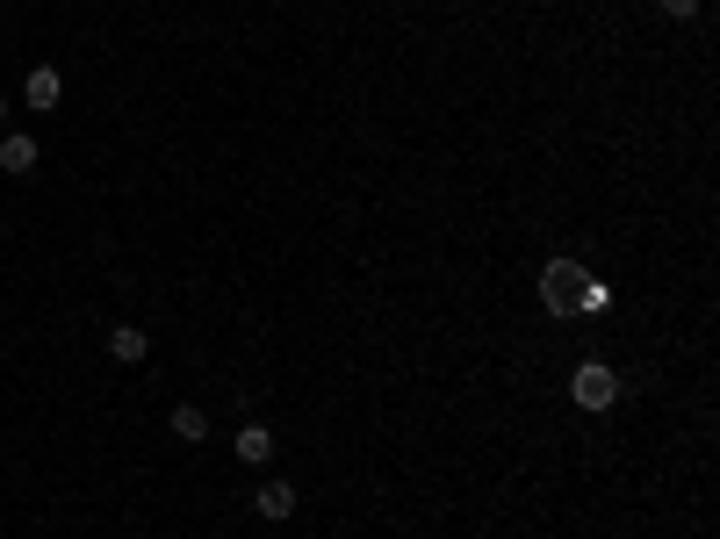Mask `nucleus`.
<instances>
[{"mask_svg": "<svg viewBox=\"0 0 720 539\" xmlns=\"http://www.w3.org/2000/svg\"><path fill=\"white\" fill-rule=\"evenodd\" d=\"M174 439H180V446H203V439H209V418H203L195 403H180V410H174Z\"/></svg>", "mask_w": 720, "mask_h": 539, "instance_id": "8", "label": "nucleus"}, {"mask_svg": "<svg viewBox=\"0 0 720 539\" xmlns=\"http://www.w3.org/2000/svg\"><path fill=\"white\" fill-rule=\"evenodd\" d=\"M576 296H584V267L576 259H548L541 267V310H576Z\"/></svg>", "mask_w": 720, "mask_h": 539, "instance_id": "2", "label": "nucleus"}, {"mask_svg": "<svg viewBox=\"0 0 720 539\" xmlns=\"http://www.w3.org/2000/svg\"><path fill=\"white\" fill-rule=\"evenodd\" d=\"M0 173H14V180L37 173V137H29V130H8V137H0Z\"/></svg>", "mask_w": 720, "mask_h": 539, "instance_id": "4", "label": "nucleus"}, {"mask_svg": "<svg viewBox=\"0 0 720 539\" xmlns=\"http://www.w3.org/2000/svg\"><path fill=\"white\" fill-rule=\"evenodd\" d=\"M0 122H8V94H0Z\"/></svg>", "mask_w": 720, "mask_h": 539, "instance_id": "10", "label": "nucleus"}, {"mask_svg": "<svg viewBox=\"0 0 720 539\" xmlns=\"http://www.w3.org/2000/svg\"><path fill=\"white\" fill-rule=\"evenodd\" d=\"M570 396H576V410H612L620 403V375H612L605 360H584L570 375Z\"/></svg>", "mask_w": 720, "mask_h": 539, "instance_id": "1", "label": "nucleus"}, {"mask_svg": "<svg viewBox=\"0 0 720 539\" xmlns=\"http://www.w3.org/2000/svg\"><path fill=\"white\" fill-rule=\"evenodd\" d=\"M253 511L267 518V526H282V518H296V489H288V482H259Z\"/></svg>", "mask_w": 720, "mask_h": 539, "instance_id": "5", "label": "nucleus"}, {"mask_svg": "<svg viewBox=\"0 0 720 539\" xmlns=\"http://www.w3.org/2000/svg\"><path fill=\"white\" fill-rule=\"evenodd\" d=\"M231 453L245 460V468H267V460H274V431H267V425H245V431H238V446H231Z\"/></svg>", "mask_w": 720, "mask_h": 539, "instance_id": "6", "label": "nucleus"}, {"mask_svg": "<svg viewBox=\"0 0 720 539\" xmlns=\"http://www.w3.org/2000/svg\"><path fill=\"white\" fill-rule=\"evenodd\" d=\"M145 352H151V338L137 331V323H116V331H109V360H122V367H137V360H145Z\"/></svg>", "mask_w": 720, "mask_h": 539, "instance_id": "7", "label": "nucleus"}, {"mask_svg": "<svg viewBox=\"0 0 720 539\" xmlns=\"http://www.w3.org/2000/svg\"><path fill=\"white\" fill-rule=\"evenodd\" d=\"M58 94H66V80H58L51 66H29V80H22V101L37 108V116H51V108H58Z\"/></svg>", "mask_w": 720, "mask_h": 539, "instance_id": "3", "label": "nucleus"}, {"mask_svg": "<svg viewBox=\"0 0 720 539\" xmlns=\"http://www.w3.org/2000/svg\"><path fill=\"white\" fill-rule=\"evenodd\" d=\"M655 8H663L670 22H692V14H699V0H655Z\"/></svg>", "mask_w": 720, "mask_h": 539, "instance_id": "9", "label": "nucleus"}]
</instances>
